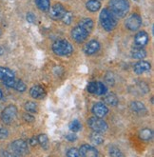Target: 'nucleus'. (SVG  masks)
Here are the masks:
<instances>
[{"label":"nucleus","instance_id":"1","mask_svg":"<svg viewBox=\"0 0 154 157\" xmlns=\"http://www.w3.org/2000/svg\"><path fill=\"white\" fill-rule=\"evenodd\" d=\"M111 12L117 17L122 18L130 11V3L128 0H110Z\"/></svg>","mask_w":154,"mask_h":157},{"label":"nucleus","instance_id":"2","mask_svg":"<svg viewBox=\"0 0 154 157\" xmlns=\"http://www.w3.org/2000/svg\"><path fill=\"white\" fill-rule=\"evenodd\" d=\"M99 18H100L101 26L105 31L111 32L115 29L117 25V20L115 18V15L108 9H103Z\"/></svg>","mask_w":154,"mask_h":157},{"label":"nucleus","instance_id":"3","mask_svg":"<svg viewBox=\"0 0 154 157\" xmlns=\"http://www.w3.org/2000/svg\"><path fill=\"white\" fill-rule=\"evenodd\" d=\"M52 52L58 56H69L73 52V47L67 40H58L52 44Z\"/></svg>","mask_w":154,"mask_h":157},{"label":"nucleus","instance_id":"4","mask_svg":"<svg viewBox=\"0 0 154 157\" xmlns=\"http://www.w3.org/2000/svg\"><path fill=\"white\" fill-rule=\"evenodd\" d=\"M88 125L93 132H101V133L107 132V128H108V126H107V124L105 120H103L100 117H97V116L88 118Z\"/></svg>","mask_w":154,"mask_h":157},{"label":"nucleus","instance_id":"5","mask_svg":"<svg viewBox=\"0 0 154 157\" xmlns=\"http://www.w3.org/2000/svg\"><path fill=\"white\" fill-rule=\"evenodd\" d=\"M17 115V108L14 105H9L1 113V120L5 124H11Z\"/></svg>","mask_w":154,"mask_h":157},{"label":"nucleus","instance_id":"6","mask_svg":"<svg viewBox=\"0 0 154 157\" xmlns=\"http://www.w3.org/2000/svg\"><path fill=\"white\" fill-rule=\"evenodd\" d=\"M125 26L130 31H137L142 26V18L137 13H132L130 15L125 22Z\"/></svg>","mask_w":154,"mask_h":157},{"label":"nucleus","instance_id":"7","mask_svg":"<svg viewBox=\"0 0 154 157\" xmlns=\"http://www.w3.org/2000/svg\"><path fill=\"white\" fill-rule=\"evenodd\" d=\"M88 32H87L84 28H82L81 26H77L75 28H73L71 31V37L74 41L78 42V43H81V42H84L88 36Z\"/></svg>","mask_w":154,"mask_h":157},{"label":"nucleus","instance_id":"8","mask_svg":"<svg viewBox=\"0 0 154 157\" xmlns=\"http://www.w3.org/2000/svg\"><path fill=\"white\" fill-rule=\"evenodd\" d=\"M11 149L16 154H24L29 151L28 143L22 139H18L13 141L11 144Z\"/></svg>","mask_w":154,"mask_h":157},{"label":"nucleus","instance_id":"9","mask_svg":"<svg viewBox=\"0 0 154 157\" xmlns=\"http://www.w3.org/2000/svg\"><path fill=\"white\" fill-rule=\"evenodd\" d=\"M66 13L65 8L63 7L62 4H55L53 5L51 10H50V16L51 18H52L53 20H60L62 19L63 15Z\"/></svg>","mask_w":154,"mask_h":157},{"label":"nucleus","instance_id":"10","mask_svg":"<svg viewBox=\"0 0 154 157\" xmlns=\"http://www.w3.org/2000/svg\"><path fill=\"white\" fill-rule=\"evenodd\" d=\"M79 152H80V156L82 155L84 157H96L99 155L98 151L95 147L88 144H85L81 146L79 149Z\"/></svg>","mask_w":154,"mask_h":157},{"label":"nucleus","instance_id":"11","mask_svg":"<svg viewBox=\"0 0 154 157\" xmlns=\"http://www.w3.org/2000/svg\"><path fill=\"white\" fill-rule=\"evenodd\" d=\"M92 113L95 116L103 118V117H105L108 113V109H107V105H105L104 103L98 102V103H95L92 106Z\"/></svg>","mask_w":154,"mask_h":157},{"label":"nucleus","instance_id":"12","mask_svg":"<svg viewBox=\"0 0 154 157\" xmlns=\"http://www.w3.org/2000/svg\"><path fill=\"white\" fill-rule=\"evenodd\" d=\"M151 66H150V63L148 61H145V60H140L139 62H137L136 64L134 65L133 67V71L136 75H143L145 72H148L150 70Z\"/></svg>","mask_w":154,"mask_h":157},{"label":"nucleus","instance_id":"13","mask_svg":"<svg viewBox=\"0 0 154 157\" xmlns=\"http://www.w3.org/2000/svg\"><path fill=\"white\" fill-rule=\"evenodd\" d=\"M99 50H100V43L97 40H90L88 41L84 47V52L88 55L95 54Z\"/></svg>","mask_w":154,"mask_h":157},{"label":"nucleus","instance_id":"14","mask_svg":"<svg viewBox=\"0 0 154 157\" xmlns=\"http://www.w3.org/2000/svg\"><path fill=\"white\" fill-rule=\"evenodd\" d=\"M148 40H149L148 34L144 31L139 32L134 37V43L137 47H144V46H146L148 43Z\"/></svg>","mask_w":154,"mask_h":157},{"label":"nucleus","instance_id":"15","mask_svg":"<svg viewBox=\"0 0 154 157\" xmlns=\"http://www.w3.org/2000/svg\"><path fill=\"white\" fill-rule=\"evenodd\" d=\"M30 94L34 99H42L46 96V90L40 85H35L31 88Z\"/></svg>","mask_w":154,"mask_h":157},{"label":"nucleus","instance_id":"16","mask_svg":"<svg viewBox=\"0 0 154 157\" xmlns=\"http://www.w3.org/2000/svg\"><path fill=\"white\" fill-rule=\"evenodd\" d=\"M130 109L134 113L142 115L147 113V108L144 105V103L139 102V101H133L130 103Z\"/></svg>","mask_w":154,"mask_h":157},{"label":"nucleus","instance_id":"17","mask_svg":"<svg viewBox=\"0 0 154 157\" xmlns=\"http://www.w3.org/2000/svg\"><path fill=\"white\" fill-rule=\"evenodd\" d=\"M103 101H104L105 105L111 106V107H115L119 103L118 98H117V96L113 94H107L106 96H104Z\"/></svg>","mask_w":154,"mask_h":157},{"label":"nucleus","instance_id":"18","mask_svg":"<svg viewBox=\"0 0 154 157\" xmlns=\"http://www.w3.org/2000/svg\"><path fill=\"white\" fill-rule=\"evenodd\" d=\"M131 56L134 59L142 60V59H144L145 57L147 56V52H146V50H144L142 47L135 48L134 50L131 51Z\"/></svg>","mask_w":154,"mask_h":157},{"label":"nucleus","instance_id":"19","mask_svg":"<svg viewBox=\"0 0 154 157\" xmlns=\"http://www.w3.org/2000/svg\"><path fill=\"white\" fill-rule=\"evenodd\" d=\"M9 78H14V72L6 67H0V80H6Z\"/></svg>","mask_w":154,"mask_h":157},{"label":"nucleus","instance_id":"20","mask_svg":"<svg viewBox=\"0 0 154 157\" xmlns=\"http://www.w3.org/2000/svg\"><path fill=\"white\" fill-rule=\"evenodd\" d=\"M87 9L92 13H95L100 10L101 8V3L99 0H88L86 4Z\"/></svg>","mask_w":154,"mask_h":157},{"label":"nucleus","instance_id":"21","mask_svg":"<svg viewBox=\"0 0 154 157\" xmlns=\"http://www.w3.org/2000/svg\"><path fill=\"white\" fill-rule=\"evenodd\" d=\"M79 26H81L82 28H84V29H85L87 32L90 33V32L92 31V29H93L94 23H93V21H92V18H83L82 20H80Z\"/></svg>","mask_w":154,"mask_h":157},{"label":"nucleus","instance_id":"22","mask_svg":"<svg viewBox=\"0 0 154 157\" xmlns=\"http://www.w3.org/2000/svg\"><path fill=\"white\" fill-rule=\"evenodd\" d=\"M89 140H90V142H92V144H94V145H101L105 141V139H104L103 135L101 134V132H92V134H90Z\"/></svg>","mask_w":154,"mask_h":157},{"label":"nucleus","instance_id":"23","mask_svg":"<svg viewBox=\"0 0 154 157\" xmlns=\"http://www.w3.org/2000/svg\"><path fill=\"white\" fill-rule=\"evenodd\" d=\"M139 136L144 141H149L153 138V132L148 128H143V130L140 131V132H139Z\"/></svg>","mask_w":154,"mask_h":157},{"label":"nucleus","instance_id":"24","mask_svg":"<svg viewBox=\"0 0 154 157\" xmlns=\"http://www.w3.org/2000/svg\"><path fill=\"white\" fill-rule=\"evenodd\" d=\"M37 8L42 12H47L51 8V1L50 0H34Z\"/></svg>","mask_w":154,"mask_h":157},{"label":"nucleus","instance_id":"25","mask_svg":"<svg viewBox=\"0 0 154 157\" xmlns=\"http://www.w3.org/2000/svg\"><path fill=\"white\" fill-rule=\"evenodd\" d=\"M37 141L44 150H48L49 147V138L46 134H39L37 136Z\"/></svg>","mask_w":154,"mask_h":157},{"label":"nucleus","instance_id":"26","mask_svg":"<svg viewBox=\"0 0 154 157\" xmlns=\"http://www.w3.org/2000/svg\"><path fill=\"white\" fill-rule=\"evenodd\" d=\"M69 128L72 132H77L81 131V128H82V124L80 123L79 120L75 119L69 124Z\"/></svg>","mask_w":154,"mask_h":157},{"label":"nucleus","instance_id":"27","mask_svg":"<svg viewBox=\"0 0 154 157\" xmlns=\"http://www.w3.org/2000/svg\"><path fill=\"white\" fill-rule=\"evenodd\" d=\"M25 109L30 113H37V105L32 101H28L25 103Z\"/></svg>","mask_w":154,"mask_h":157},{"label":"nucleus","instance_id":"28","mask_svg":"<svg viewBox=\"0 0 154 157\" xmlns=\"http://www.w3.org/2000/svg\"><path fill=\"white\" fill-rule=\"evenodd\" d=\"M107 87L104 83L103 82H97V90H96L95 94L104 95L107 94Z\"/></svg>","mask_w":154,"mask_h":157},{"label":"nucleus","instance_id":"29","mask_svg":"<svg viewBox=\"0 0 154 157\" xmlns=\"http://www.w3.org/2000/svg\"><path fill=\"white\" fill-rule=\"evenodd\" d=\"M13 89L16 90L17 91L23 92V91H25L27 90V86H26V84L24 82H22L21 80H18V81H15Z\"/></svg>","mask_w":154,"mask_h":157},{"label":"nucleus","instance_id":"30","mask_svg":"<svg viewBox=\"0 0 154 157\" xmlns=\"http://www.w3.org/2000/svg\"><path fill=\"white\" fill-rule=\"evenodd\" d=\"M72 19H73V14H72L70 12H66L62 17L63 23L66 25H69L72 22Z\"/></svg>","mask_w":154,"mask_h":157},{"label":"nucleus","instance_id":"31","mask_svg":"<svg viewBox=\"0 0 154 157\" xmlns=\"http://www.w3.org/2000/svg\"><path fill=\"white\" fill-rule=\"evenodd\" d=\"M96 90H97V82L88 83V85L87 86V90L89 92V94H95Z\"/></svg>","mask_w":154,"mask_h":157},{"label":"nucleus","instance_id":"32","mask_svg":"<svg viewBox=\"0 0 154 157\" xmlns=\"http://www.w3.org/2000/svg\"><path fill=\"white\" fill-rule=\"evenodd\" d=\"M67 156H69V157H79L80 152H79V151L76 149V147H71V149H69L68 151Z\"/></svg>","mask_w":154,"mask_h":157},{"label":"nucleus","instance_id":"33","mask_svg":"<svg viewBox=\"0 0 154 157\" xmlns=\"http://www.w3.org/2000/svg\"><path fill=\"white\" fill-rule=\"evenodd\" d=\"M110 155L111 156H116V157H118V156H123L124 154L121 152V151L118 149V147H111V150H110Z\"/></svg>","mask_w":154,"mask_h":157},{"label":"nucleus","instance_id":"34","mask_svg":"<svg viewBox=\"0 0 154 157\" xmlns=\"http://www.w3.org/2000/svg\"><path fill=\"white\" fill-rule=\"evenodd\" d=\"M4 85L8 88H13L14 86V83H15V79L14 78H9L3 81Z\"/></svg>","mask_w":154,"mask_h":157},{"label":"nucleus","instance_id":"35","mask_svg":"<svg viewBox=\"0 0 154 157\" xmlns=\"http://www.w3.org/2000/svg\"><path fill=\"white\" fill-rule=\"evenodd\" d=\"M9 136V132L5 128L0 127V139H6Z\"/></svg>","mask_w":154,"mask_h":157},{"label":"nucleus","instance_id":"36","mask_svg":"<svg viewBox=\"0 0 154 157\" xmlns=\"http://www.w3.org/2000/svg\"><path fill=\"white\" fill-rule=\"evenodd\" d=\"M26 18H27V21H28L29 23H34V22L36 21V17H35V15H34L33 13H29L28 14H27Z\"/></svg>","mask_w":154,"mask_h":157},{"label":"nucleus","instance_id":"37","mask_svg":"<svg viewBox=\"0 0 154 157\" xmlns=\"http://www.w3.org/2000/svg\"><path fill=\"white\" fill-rule=\"evenodd\" d=\"M65 137H66V139L68 141H70V142H73V141L77 140V135L74 134V133H69Z\"/></svg>","mask_w":154,"mask_h":157},{"label":"nucleus","instance_id":"38","mask_svg":"<svg viewBox=\"0 0 154 157\" xmlns=\"http://www.w3.org/2000/svg\"><path fill=\"white\" fill-rule=\"evenodd\" d=\"M23 118H24L25 121H27V122H33L34 120H35V119H34V117H33L32 115H31L30 113H28L24 114Z\"/></svg>","mask_w":154,"mask_h":157},{"label":"nucleus","instance_id":"39","mask_svg":"<svg viewBox=\"0 0 154 157\" xmlns=\"http://www.w3.org/2000/svg\"><path fill=\"white\" fill-rule=\"evenodd\" d=\"M30 143H31V145L32 146H35L36 144L38 143V141H37V137H32V138H31L30 139Z\"/></svg>","mask_w":154,"mask_h":157},{"label":"nucleus","instance_id":"40","mask_svg":"<svg viewBox=\"0 0 154 157\" xmlns=\"http://www.w3.org/2000/svg\"><path fill=\"white\" fill-rule=\"evenodd\" d=\"M3 54V49L0 47V56H1V55Z\"/></svg>","mask_w":154,"mask_h":157},{"label":"nucleus","instance_id":"41","mask_svg":"<svg viewBox=\"0 0 154 157\" xmlns=\"http://www.w3.org/2000/svg\"><path fill=\"white\" fill-rule=\"evenodd\" d=\"M2 97H3V94H2L1 90H0V99H2Z\"/></svg>","mask_w":154,"mask_h":157},{"label":"nucleus","instance_id":"42","mask_svg":"<svg viewBox=\"0 0 154 157\" xmlns=\"http://www.w3.org/2000/svg\"><path fill=\"white\" fill-rule=\"evenodd\" d=\"M1 35H2V31H1V29H0V38H1Z\"/></svg>","mask_w":154,"mask_h":157}]
</instances>
